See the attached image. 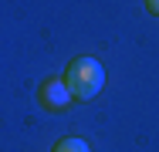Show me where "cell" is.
I'll return each mask as SVG.
<instances>
[{"label": "cell", "mask_w": 159, "mask_h": 152, "mask_svg": "<svg viewBox=\"0 0 159 152\" xmlns=\"http://www.w3.org/2000/svg\"><path fill=\"white\" fill-rule=\"evenodd\" d=\"M51 152H92V145H88L85 139H61Z\"/></svg>", "instance_id": "obj_3"}, {"label": "cell", "mask_w": 159, "mask_h": 152, "mask_svg": "<svg viewBox=\"0 0 159 152\" xmlns=\"http://www.w3.org/2000/svg\"><path fill=\"white\" fill-rule=\"evenodd\" d=\"M64 85L71 91V98H95L102 85H105V68L98 64L95 58H75L68 74H64Z\"/></svg>", "instance_id": "obj_1"}, {"label": "cell", "mask_w": 159, "mask_h": 152, "mask_svg": "<svg viewBox=\"0 0 159 152\" xmlns=\"http://www.w3.org/2000/svg\"><path fill=\"white\" fill-rule=\"evenodd\" d=\"M146 3H149V10H152V14H159V0H146Z\"/></svg>", "instance_id": "obj_4"}, {"label": "cell", "mask_w": 159, "mask_h": 152, "mask_svg": "<svg viewBox=\"0 0 159 152\" xmlns=\"http://www.w3.org/2000/svg\"><path fill=\"white\" fill-rule=\"evenodd\" d=\"M41 101H44V108L61 112V108H68V101H71V91H68L64 81L51 78V81H44V88H41Z\"/></svg>", "instance_id": "obj_2"}]
</instances>
